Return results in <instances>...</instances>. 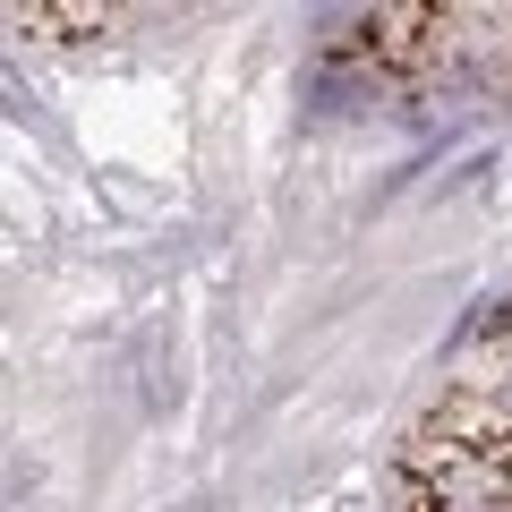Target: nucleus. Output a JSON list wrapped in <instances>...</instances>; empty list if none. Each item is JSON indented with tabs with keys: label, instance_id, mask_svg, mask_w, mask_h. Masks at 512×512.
I'll return each mask as SVG.
<instances>
[{
	"label": "nucleus",
	"instance_id": "obj_1",
	"mask_svg": "<svg viewBox=\"0 0 512 512\" xmlns=\"http://www.w3.org/2000/svg\"><path fill=\"white\" fill-rule=\"evenodd\" d=\"M461 9H376L367 18V52L384 69H436V60L461 52Z\"/></svg>",
	"mask_w": 512,
	"mask_h": 512
},
{
	"label": "nucleus",
	"instance_id": "obj_2",
	"mask_svg": "<svg viewBox=\"0 0 512 512\" xmlns=\"http://www.w3.org/2000/svg\"><path fill=\"white\" fill-rule=\"evenodd\" d=\"M9 18H18L26 35L60 43V35H103V26H111V9H9Z\"/></svg>",
	"mask_w": 512,
	"mask_h": 512
}]
</instances>
